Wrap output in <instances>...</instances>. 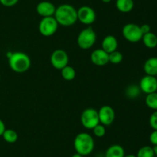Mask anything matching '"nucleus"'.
Returning <instances> with one entry per match:
<instances>
[{
  "label": "nucleus",
  "mask_w": 157,
  "mask_h": 157,
  "mask_svg": "<svg viewBox=\"0 0 157 157\" xmlns=\"http://www.w3.org/2000/svg\"><path fill=\"white\" fill-rule=\"evenodd\" d=\"M150 126H151L153 130H157V110H155L153 113L151 114L149 119Z\"/></svg>",
  "instance_id": "obj_26"
},
{
  "label": "nucleus",
  "mask_w": 157,
  "mask_h": 157,
  "mask_svg": "<svg viewBox=\"0 0 157 157\" xmlns=\"http://www.w3.org/2000/svg\"><path fill=\"white\" fill-rule=\"evenodd\" d=\"M58 26L59 25L54 16L44 17L40 20L38 24V31L43 36L49 37L55 34Z\"/></svg>",
  "instance_id": "obj_5"
},
{
  "label": "nucleus",
  "mask_w": 157,
  "mask_h": 157,
  "mask_svg": "<svg viewBox=\"0 0 157 157\" xmlns=\"http://www.w3.org/2000/svg\"><path fill=\"white\" fill-rule=\"evenodd\" d=\"M104 3H110L112 0H101Z\"/></svg>",
  "instance_id": "obj_34"
},
{
  "label": "nucleus",
  "mask_w": 157,
  "mask_h": 157,
  "mask_svg": "<svg viewBox=\"0 0 157 157\" xmlns=\"http://www.w3.org/2000/svg\"><path fill=\"white\" fill-rule=\"evenodd\" d=\"M124 157H136V155L133 154H128V155H125Z\"/></svg>",
  "instance_id": "obj_33"
},
{
  "label": "nucleus",
  "mask_w": 157,
  "mask_h": 157,
  "mask_svg": "<svg viewBox=\"0 0 157 157\" xmlns=\"http://www.w3.org/2000/svg\"><path fill=\"white\" fill-rule=\"evenodd\" d=\"M61 74L62 78L66 81H72L76 77V71L72 66L67 65L61 70Z\"/></svg>",
  "instance_id": "obj_19"
},
{
  "label": "nucleus",
  "mask_w": 157,
  "mask_h": 157,
  "mask_svg": "<svg viewBox=\"0 0 157 157\" xmlns=\"http://www.w3.org/2000/svg\"><path fill=\"white\" fill-rule=\"evenodd\" d=\"M153 152H154L155 155L157 156V145H156V146H153Z\"/></svg>",
  "instance_id": "obj_31"
},
{
  "label": "nucleus",
  "mask_w": 157,
  "mask_h": 157,
  "mask_svg": "<svg viewBox=\"0 0 157 157\" xmlns=\"http://www.w3.org/2000/svg\"><path fill=\"white\" fill-rule=\"evenodd\" d=\"M140 29L143 35L151 32V27H150V26L149 24H144L142 26H140Z\"/></svg>",
  "instance_id": "obj_29"
},
{
  "label": "nucleus",
  "mask_w": 157,
  "mask_h": 157,
  "mask_svg": "<svg viewBox=\"0 0 157 157\" xmlns=\"http://www.w3.org/2000/svg\"><path fill=\"white\" fill-rule=\"evenodd\" d=\"M97 40V34L91 27H87L80 32L77 38L78 46L83 50H88L93 47Z\"/></svg>",
  "instance_id": "obj_4"
},
{
  "label": "nucleus",
  "mask_w": 157,
  "mask_h": 157,
  "mask_svg": "<svg viewBox=\"0 0 157 157\" xmlns=\"http://www.w3.org/2000/svg\"><path fill=\"white\" fill-rule=\"evenodd\" d=\"M116 7L122 13L130 12L134 8L133 0H116Z\"/></svg>",
  "instance_id": "obj_17"
},
{
  "label": "nucleus",
  "mask_w": 157,
  "mask_h": 157,
  "mask_svg": "<svg viewBox=\"0 0 157 157\" xmlns=\"http://www.w3.org/2000/svg\"><path fill=\"white\" fill-rule=\"evenodd\" d=\"M2 136L8 143H15L18 138L16 131L12 129H6Z\"/></svg>",
  "instance_id": "obj_20"
},
{
  "label": "nucleus",
  "mask_w": 157,
  "mask_h": 157,
  "mask_svg": "<svg viewBox=\"0 0 157 157\" xmlns=\"http://www.w3.org/2000/svg\"><path fill=\"white\" fill-rule=\"evenodd\" d=\"M156 157H157V156H156Z\"/></svg>",
  "instance_id": "obj_35"
},
{
  "label": "nucleus",
  "mask_w": 157,
  "mask_h": 157,
  "mask_svg": "<svg viewBox=\"0 0 157 157\" xmlns=\"http://www.w3.org/2000/svg\"><path fill=\"white\" fill-rule=\"evenodd\" d=\"M139 87L141 92L147 95L157 92V78L149 75H144L140 81Z\"/></svg>",
  "instance_id": "obj_11"
},
{
  "label": "nucleus",
  "mask_w": 157,
  "mask_h": 157,
  "mask_svg": "<svg viewBox=\"0 0 157 157\" xmlns=\"http://www.w3.org/2000/svg\"><path fill=\"white\" fill-rule=\"evenodd\" d=\"M92 130H93V133L94 134L95 136L98 137V138H101V137L104 136L106 134L105 126L104 125L101 124V123L97 125Z\"/></svg>",
  "instance_id": "obj_25"
},
{
  "label": "nucleus",
  "mask_w": 157,
  "mask_h": 157,
  "mask_svg": "<svg viewBox=\"0 0 157 157\" xmlns=\"http://www.w3.org/2000/svg\"><path fill=\"white\" fill-rule=\"evenodd\" d=\"M123 36L126 40L132 43H136L142 39L143 33L140 26L135 23H127L122 29Z\"/></svg>",
  "instance_id": "obj_6"
},
{
  "label": "nucleus",
  "mask_w": 157,
  "mask_h": 157,
  "mask_svg": "<svg viewBox=\"0 0 157 157\" xmlns=\"http://www.w3.org/2000/svg\"><path fill=\"white\" fill-rule=\"evenodd\" d=\"M146 75L157 76V57H151L146 60L144 65Z\"/></svg>",
  "instance_id": "obj_15"
},
{
  "label": "nucleus",
  "mask_w": 157,
  "mask_h": 157,
  "mask_svg": "<svg viewBox=\"0 0 157 157\" xmlns=\"http://www.w3.org/2000/svg\"><path fill=\"white\" fill-rule=\"evenodd\" d=\"M6 125H5L4 122L0 119V136H2L3 134V132L6 130Z\"/></svg>",
  "instance_id": "obj_30"
},
{
  "label": "nucleus",
  "mask_w": 157,
  "mask_h": 157,
  "mask_svg": "<svg viewBox=\"0 0 157 157\" xmlns=\"http://www.w3.org/2000/svg\"><path fill=\"white\" fill-rule=\"evenodd\" d=\"M71 157H84V156H83V155H81V154H78L76 152V153H75L74 155H72Z\"/></svg>",
  "instance_id": "obj_32"
},
{
  "label": "nucleus",
  "mask_w": 157,
  "mask_h": 157,
  "mask_svg": "<svg viewBox=\"0 0 157 157\" xmlns=\"http://www.w3.org/2000/svg\"><path fill=\"white\" fill-rule=\"evenodd\" d=\"M54 17L59 26L68 27L78 21L77 9L70 4H62L56 8Z\"/></svg>",
  "instance_id": "obj_1"
},
{
  "label": "nucleus",
  "mask_w": 157,
  "mask_h": 157,
  "mask_svg": "<svg viewBox=\"0 0 157 157\" xmlns=\"http://www.w3.org/2000/svg\"><path fill=\"white\" fill-rule=\"evenodd\" d=\"M100 123L106 126H110L114 122L116 114L113 108L108 105L101 106L98 111Z\"/></svg>",
  "instance_id": "obj_10"
},
{
  "label": "nucleus",
  "mask_w": 157,
  "mask_h": 157,
  "mask_svg": "<svg viewBox=\"0 0 157 157\" xmlns=\"http://www.w3.org/2000/svg\"><path fill=\"white\" fill-rule=\"evenodd\" d=\"M140 89L139 86L136 85H130L127 87L125 90V95H127V98L129 99H136L139 96L140 94Z\"/></svg>",
  "instance_id": "obj_21"
},
{
  "label": "nucleus",
  "mask_w": 157,
  "mask_h": 157,
  "mask_svg": "<svg viewBox=\"0 0 157 157\" xmlns=\"http://www.w3.org/2000/svg\"><path fill=\"white\" fill-rule=\"evenodd\" d=\"M56 7L52 2L48 1L40 2L36 6V12L40 16L44 17L54 16Z\"/></svg>",
  "instance_id": "obj_12"
},
{
  "label": "nucleus",
  "mask_w": 157,
  "mask_h": 157,
  "mask_svg": "<svg viewBox=\"0 0 157 157\" xmlns=\"http://www.w3.org/2000/svg\"><path fill=\"white\" fill-rule=\"evenodd\" d=\"M125 150L121 145L114 144L109 146L105 152V157H124Z\"/></svg>",
  "instance_id": "obj_16"
},
{
  "label": "nucleus",
  "mask_w": 157,
  "mask_h": 157,
  "mask_svg": "<svg viewBox=\"0 0 157 157\" xmlns=\"http://www.w3.org/2000/svg\"><path fill=\"white\" fill-rule=\"evenodd\" d=\"M141 40L144 46L148 49H155L157 46V35L152 32L144 34Z\"/></svg>",
  "instance_id": "obj_18"
},
{
  "label": "nucleus",
  "mask_w": 157,
  "mask_h": 157,
  "mask_svg": "<svg viewBox=\"0 0 157 157\" xmlns=\"http://www.w3.org/2000/svg\"><path fill=\"white\" fill-rule=\"evenodd\" d=\"M118 42L116 37L113 35H107L103 39L101 42V49L107 53L117 50Z\"/></svg>",
  "instance_id": "obj_14"
},
{
  "label": "nucleus",
  "mask_w": 157,
  "mask_h": 157,
  "mask_svg": "<svg viewBox=\"0 0 157 157\" xmlns=\"http://www.w3.org/2000/svg\"><path fill=\"white\" fill-rule=\"evenodd\" d=\"M136 157H155L153 147L150 146H144L138 150Z\"/></svg>",
  "instance_id": "obj_23"
},
{
  "label": "nucleus",
  "mask_w": 157,
  "mask_h": 157,
  "mask_svg": "<svg viewBox=\"0 0 157 157\" xmlns=\"http://www.w3.org/2000/svg\"><path fill=\"white\" fill-rule=\"evenodd\" d=\"M150 141L153 146L157 145V130H153L150 135Z\"/></svg>",
  "instance_id": "obj_28"
},
{
  "label": "nucleus",
  "mask_w": 157,
  "mask_h": 157,
  "mask_svg": "<svg viewBox=\"0 0 157 157\" xmlns=\"http://www.w3.org/2000/svg\"><path fill=\"white\" fill-rule=\"evenodd\" d=\"M92 63L97 66H104L109 62V54L102 49H97L90 54Z\"/></svg>",
  "instance_id": "obj_13"
},
{
  "label": "nucleus",
  "mask_w": 157,
  "mask_h": 157,
  "mask_svg": "<svg viewBox=\"0 0 157 157\" xmlns=\"http://www.w3.org/2000/svg\"><path fill=\"white\" fill-rule=\"evenodd\" d=\"M18 2V0H0V3L6 7H12Z\"/></svg>",
  "instance_id": "obj_27"
},
{
  "label": "nucleus",
  "mask_w": 157,
  "mask_h": 157,
  "mask_svg": "<svg viewBox=\"0 0 157 157\" xmlns=\"http://www.w3.org/2000/svg\"><path fill=\"white\" fill-rule=\"evenodd\" d=\"M78 20L84 25L93 24L96 20V12L93 8L88 6H83L77 9Z\"/></svg>",
  "instance_id": "obj_9"
},
{
  "label": "nucleus",
  "mask_w": 157,
  "mask_h": 157,
  "mask_svg": "<svg viewBox=\"0 0 157 157\" xmlns=\"http://www.w3.org/2000/svg\"><path fill=\"white\" fill-rule=\"evenodd\" d=\"M145 103L147 107L153 110H157V92L147 94L145 99Z\"/></svg>",
  "instance_id": "obj_22"
},
{
  "label": "nucleus",
  "mask_w": 157,
  "mask_h": 157,
  "mask_svg": "<svg viewBox=\"0 0 157 157\" xmlns=\"http://www.w3.org/2000/svg\"><path fill=\"white\" fill-rule=\"evenodd\" d=\"M123 54L118 50L109 53V62L112 64H119L123 61Z\"/></svg>",
  "instance_id": "obj_24"
},
{
  "label": "nucleus",
  "mask_w": 157,
  "mask_h": 157,
  "mask_svg": "<svg viewBox=\"0 0 157 157\" xmlns=\"http://www.w3.org/2000/svg\"><path fill=\"white\" fill-rule=\"evenodd\" d=\"M94 140L92 135L87 132H80L74 140V147L77 153L83 156L88 155L94 149Z\"/></svg>",
  "instance_id": "obj_2"
},
{
  "label": "nucleus",
  "mask_w": 157,
  "mask_h": 157,
  "mask_svg": "<svg viewBox=\"0 0 157 157\" xmlns=\"http://www.w3.org/2000/svg\"><path fill=\"white\" fill-rule=\"evenodd\" d=\"M81 123L86 129H93L100 123L98 110L94 108H87L84 109L81 115Z\"/></svg>",
  "instance_id": "obj_7"
},
{
  "label": "nucleus",
  "mask_w": 157,
  "mask_h": 157,
  "mask_svg": "<svg viewBox=\"0 0 157 157\" xmlns=\"http://www.w3.org/2000/svg\"><path fill=\"white\" fill-rule=\"evenodd\" d=\"M9 59V66L13 72L24 73L31 67V58L23 52H12Z\"/></svg>",
  "instance_id": "obj_3"
},
{
  "label": "nucleus",
  "mask_w": 157,
  "mask_h": 157,
  "mask_svg": "<svg viewBox=\"0 0 157 157\" xmlns=\"http://www.w3.org/2000/svg\"><path fill=\"white\" fill-rule=\"evenodd\" d=\"M52 66L58 70H61L67 66L69 62V56L67 52L63 49H55L50 56Z\"/></svg>",
  "instance_id": "obj_8"
}]
</instances>
